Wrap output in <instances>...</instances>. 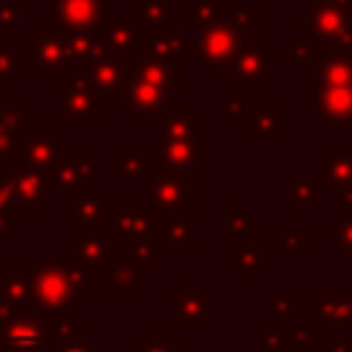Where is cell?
<instances>
[{
  "mask_svg": "<svg viewBox=\"0 0 352 352\" xmlns=\"http://www.w3.org/2000/svg\"><path fill=\"white\" fill-rule=\"evenodd\" d=\"M88 283L85 275L72 256L55 253L47 256V267H30V292H33V308L41 316H63L72 308L82 302Z\"/></svg>",
  "mask_w": 352,
  "mask_h": 352,
  "instance_id": "1",
  "label": "cell"
},
{
  "mask_svg": "<svg viewBox=\"0 0 352 352\" xmlns=\"http://www.w3.org/2000/svg\"><path fill=\"white\" fill-rule=\"evenodd\" d=\"M60 129H91L110 113V102L94 85L85 66L72 63L60 77Z\"/></svg>",
  "mask_w": 352,
  "mask_h": 352,
  "instance_id": "2",
  "label": "cell"
},
{
  "mask_svg": "<svg viewBox=\"0 0 352 352\" xmlns=\"http://www.w3.org/2000/svg\"><path fill=\"white\" fill-rule=\"evenodd\" d=\"M248 30L236 22H231L223 11H217V16L198 30L195 36V60L201 66H209V77L212 80H223L231 77V66L234 58L239 52V47L245 44Z\"/></svg>",
  "mask_w": 352,
  "mask_h": 352,
  "instance_id": "3",
  "label": "cell"
},
{
  "mask_svg": "<svg viewBox=\"0 0 352 352\" xmlns=\"http://www.w3.org/2000/svg\"><path fill=\"white\" fill-rule=\"evenodd\" d=\"M151 157V170H168L182 176H195L198 168L209 165L212 160V135L198 126V132L176 140H151L146 146Z\"/></svg>",
  "mask_w": 352,
  "mask_h": 352,
  "instance_id": "4",
  "label": "cell"
},
{
  "mask_svg": "<svg viewBox=\"0 0 352 352\" xmlns=\"http://www.w3.org/2000/svg\"><path fill=\"white\" fill-rule=\"evenodd\" d=\"M146 187H148V204L157 209L160 217L195 220V206H198L195 176L151 170L146 176Z\"/></svg>",
  "mask_w": 352,
  "mask_h": 352,
  "instance_id": "5",
  "label": "cell"
},
{
  "mask_svg": "<svg viewBox=\"0 0 352 352\" xmlns=\"http://www.w3.org/2000/svg\"><path fill=\"white\" fill-rule=\"evenodd\" d=\"M88 289H107L113 267H116V242L104 228H74V248H72Z\"/></svg>",
  "mask_w": 352,
  "mask_h": 352,
  "instance_id": "6",
  "label": "cell"
},
{
  "mask_svg": "<svg viewBox=\"0 0 352 352\" xmlns=\"http://www.w3.org/2000/svg\"><path fill=\"white\" fill-rule=\"evenodd\" d=\"M297 28L324 44L352 50V0H308V14L297 16Z\"/></svg>",
  "mask_w": 352,
  "mask_h": 352,
  "instance_id": "7",
  "label": "cell"
},
{
  "mask_svg": "<svg viewBox=\"0 0 352 352\" xmlns=\"http://www.w3.org/2000/svg\"><path fill=\"white\" fill-rule=\"evenodd\" d=\"M50 187L66 204L96 190V157L94 154H77L72 140H66L63 151L58 154L55 165L50 168Z\"/></svg>",
  "mask_w": 352,
  "mask_h": 352,
  "instance_id": "8",
  "label": "cell"
},
{
  "mask_svg": "<svg viewBox=\"0 0 352 352\" xmlns=\"http://www.w3.org/2000/svg\"><path fill=\"white\" fill-rule=\"evenodd\" d=\"M55 319L41 314H14L0 324V341L8 352H52L58 346Z\"/></svg>",
  "mask_w": 352,
  "mask_h": 352,
  "instance_id": "9",
  "label": "cell"
},
{
  "mask_svg": "<svg viewBox=\"0 0 352 352\" xmlns=\"http://www.w3.org/2000/svg\"><path fill=\"white\" fill-rule=\"evenodd\" d=\"M0 179L8 184L11 201L22 214L41 217L47 212V190H50V173L36 170L25 165L19 157L0 165Z\"/></svg>",
  "mask_w": 352,
  "mask_h": 352,
  "instance_id": "10",
  "label": "cell"
},
{
  "mask_svg": "<svg viewBox=\"0 0 352 352\" xmlns=\"http://www.w3.org/2000/svg\"><path fill=\"white\" fill-rule=\"evenodd\" d=\"M234 88L253 94L272 88V41L270 38H245L231 66Z\"/></svg>",
  "mask_w": 352,
  "mask_h": 352,
  "instance_id": "11",
  "label": "cell"
},
{
  "mask_svg": "<svg viewBox=\"0 0 352 352\" xmlns=\"http://www.w3.org/2000/svg\"><path fill=\"white\" fill-rule=\"evenodd\" d=\"M107 16V0H55L50 6L44 28L69 38L77 33L99 30Z\"/></svg>",
  "mask_w": 352,
  "mask_h": 352,
  "instance_id": "12",
  "label": "cell"
},
{
  "mask_svg": "<svg viewBox=\"0 0 352 352\" xmlns=\"http://www.w3.org/2000/svg\"><path fill=\"white\" fill-rule=\"evenodd\" d=\"M157 226H160V214L151 204H121V206H110L104 231L113 236L118 248L138 236L157 234Z\"/></svg>",
  "mask_w": 352,
  "mask_h": 352,
  "instance_id": "13",
  "label": "cell"
},
{
  "mask_svg": "<svg viewBox=\"0 0 352 352\" xmlns=\"http://www.w3.org/2000/svg\"><path fill=\"white\" fill-rule=\"evenodd\" d=\"M308 104H311L314 116L319 121H324L327 126H333V129L352 126V88L314 80V85L308 91Z\"/></svg>",
  "mask_w": 352,
  "mask_h": 352,
  "instance_id": "14",
  "label": "cell"
},
{
  "mask_svg": "<svg viewBox=\"0 0 352 352\" xmlns=\"http://www.w3.org/2000/svg\"><path fill=\"white\" fill-rule=\"evenodd\" d=\"M33 44V74L38 80H50V77H60L69 66H72V52H69V41L58 33H52L50 28H38L30 38Z\"/></svg>",
  "mask_w": 352,
  "mask_h": 352,
  "instance_id": "15",
  "label": "cell"
},
{
  "mask_svg": "<svg viewBox=\"0 0 352 352\" xmlns=\"http://www.w3.org/2000/svg\"><path fill=\"white\" fill-rule=\"evenodd\" d=\"M99 38L104 44L107 52L124 58V60H135L140 52H143V38H146V30L140 28L138 16L135 14H126V16H107L104 25L99 28Z\"/></svg>",
  "mask_w": 352,
  "mask_h": 352,
  "instance_id": "16",
  "label": "cell"
},
{
  "mask_svg": "<svg viewBox=\"0 0 352 352\" xmlns=\"http://www.w3.org/2000/svg\"><path fill=\"white\" fill-rule=\"evenodd\" d=\"M36 107L33 104H8L0 107V165L19 157L22 143L33 132Z\"/></svg>",
  "mask_w": 352,
  "mask_h": 352,
  "instance_id": "17",
  "label": "cell"
},
{
  "mask_svg": "<svg viewBox=\"0 0 352 352\" xmlns=\"http://www.w3.org/2000/svg\"><path fill=\"white\" fill-rule=\"evenodd\" d=\"M85 69H88L94 85L104 94V99L110 104L121 102L124 91L132 82V63L124 60V58H118V55H113V52H107V50L102 55H96Z\"/></svg>",
  "mask_w": 352,
  "mask_h": 352,
  "instance_id": "18",
  "label": "cell"
},
{
  "mask_svg": "<svg viewBox=\"0 0 352 352\" xmlns=\"http://www.w3.org/2000/svg\"><path fill=\"white\" fill-rule=\"evenodd\" d=\"M319 336H322V322L311 314V316H300L297 327L275 324V330H264L261 333V346L275 349V352H308V346Z\"/></svg>",
  "mask_w": 352,
  "mask_h": 352,
  "instance_id": "19",
  "label": "cell"
},
{
  "mask_svg": "<svg viewBox=\"0 0 352 352\" xmlns=\"http://www.w3.org/2000/svg\"><path fill=\"white\" fill-rule=\"evenodd\" d=\"M132 77L154 82V85L176 94V91L184 88V60H168V58H160V55L140 52L132 60Z\"/></svg>",
  "mask_w": 352,
  "mask_h": 352,
  "instance_id": "20",
  "label": "cell"
},
{
  "mask_svg": "<svg viewBox=\"0 0 352 352\" xmlns=\"http://www.w3.org/2000/svg\"><path fill=\"white\" fill-rule=\"evenodd\" d=\"M212 319V300L198 289L195 280H187L182 292L173 294V327H206Z\"/></svg>",
  "mask_w": 352,
  "mask_h": 352,
  "instance_id": "21",
  "label": "cell"
},
{
  "mask_svg": "<svg viewBox=\"0 0 352 352\" xmlns=\"http://www.w3.org/2000/svg\"><path fill=\"white\" fill-rule=\"evenodd\" d=\"M146 289V267L138 264L126 250L118 248L116 253V267L107 283V294L113 302H132L138 292Z\"/></svg>",
  "mask_w": 352,
  "mask_h": 352,
  "instance_id": "22",
  "label": "cell"
},
{
  "mask_svg": "<svg viewBox=\"0 0 352 352\" xmlns=\"http://www.w3.org/2000/svg\"><path fill=\"white\" fill-rule=\"evenodd\" d=\"M248 140H283L286 138V104L283 102H253L248 110Z\"/></svg>",
  "mask_w": 352,
  "mask_h": 352,
  "instance_id": "23",
  "label": "cell"
},
{
  "mask_svg": "<svg viewBox=\"0 0 352 352\" xmlns=\"http://www.w3.org/2000/svg\"><path fill=\"white\" fill-rule=\"evenodd\" d=\"M170 91L154 85V82H146V80H138L132 77L129 88L124 91L121 96V113L124 116H151V113H162L168 104H170Z\"/></svg>",
  "mask_w": 352,
  "mask_h": 352,
  "instance_id": "24",
  "label": "cell"
},
{
  "mask_svg": "<svg viewBox=\"0 0 352 352\" xmlns=\"http://www.w3.org/2000/svg\"><path fill=\"white\" fill-rule=\"evenodd\" d=\"M63 146H66V140L60 138V129H33L19 148V160L36 170L50 173V168L55 165Z\"/></svg>",
  "mask_w": 352,
  "mask_h": 352,
  "instance_id": "25",
  "label": "cell"
},
{
  "mask_svg": "<svg viewBox=\"0 0 352 352\" xmlns=\"http://www.w3.org/2000/svg\"><path fill=\"white\" fill-rule=\"evenodd\" d=\"M314 80L352 88V50L319 41V55L314 60Z\"/></svg>",
  "mask_w": 352,
  "mask_h": 352,
  "instance_id": "26",
  "label": "cell"
},
{
  "mask_svg": "<svg viewBox=\"0 0 352 352\" xmlns=\"http://www.w3.org/2000/svg\"><path fill=\"white\" fill-rule=\"evenodd\" d=\"M322 187L341 198L352 190V140H338L333 151L322 157Z\"/></svg>",
  "mask_w": 352,
  "mask_h": 352,
  "instance_id": "27",
  "label": "cell"
},
{
  "mask_svg": "<svg viewBox=\"0 0 352 352\" xmlns=\"http://www.w3.org/2000/svg\"><path fill=\"white\" fill-rule=\"evenodd\" d=\"M311 308L322 324L352 327V292H314Z\"/></svg>",
  "mask_w": 352,
  "mask_h": 352,
  "instance_id": "28",
  "label": "cell"
},
{
  "mask_svg": "<svg viewBox=\"0 0 352 352\" xmlns=\"http://www.w3.org/2000/svg\"><path fill=\"white\" fill-rule=\"evenodd\" d=\"M33 44L22 38L0 36V91H8V85L22 77L25 66H30Z\"/></svg>",
  "mask_w": 352,
  "mask_h": 352,
  "instance_id": "29",
  "label": "cell"
},
{
  "mask_svg": "<svg viewBox=\"0 0 352 352\" xmlns=\"http://www.w3.org/2000/svg\"><path fill=\"white\" fill-rule=\"evenodd\" d=\"M143 52L160 55V58H168V60H184L187 52H195V38H187L184 33H179L173 28H160V30L146 33Z\"/></svg>",
  "mask_w": 352,
  "mask_h": 352,
  "instance_id": "30",
  "label": "cell"
},
{
  "mask_svg": "<svg viewBox=\"0 0 352 352\" xmlns=\"http://www.w3.org/2000/svg\"><path fill=\"white\" fill-rule=\"evenodd\" d=\"M72 223L74 228H104L107 214H110V195L107 190H91L72 201Z\"/></svg>",
  "mask_w": 352,
  "mask_h": 352,
  "instance_id": "31",
  "label": "cell"
},
{
  "mask_svg": "<svg viewBox=\"0 0 352 352\" xmlns=\"http://www.w3.org/2000/svg\"><path fill=\"white\" fill-rule=\"evenodd\" d=\"M198 132V104L195 102H182V104H168L160 113V135L162 140H176Z\"/></svg>",
  "mask_w": 352,
  "mask_h": 352,
  "instance_id": "32",
  "label": "cell"
},
{
  "mask_svg": "<svg viewBox=\"0 0 352 352\" xmlns=\"http://www.w3.org/2000/svg\"><path fill=\"white\" fill-rule=\"evenodd\" d=\"M195 220H184V217H160L157 226V239L160 248L165 253H195V236H192Z\"/></svg>",
  "mask_w": 352,
  "mask_h": 352,
  "instance_id": "33",
  "label": "cell"
},
{
  "mask_svg": "<svg viewBox=\"0 0 352 352\" xmlns=\"http://www.w3.org/2000/svg\"><path fill=\"white\" fill-rule=\"evenodd\" d=\"M322 179H286L283 182V201L289 206H297L300 214H308L311 204L322 201Z\"/></svg>",
  "mask_w": 352,
  "mask_h": 352,
  "instance_id": "34",
  "label": "cell"
},
{
  "mask_svg": "<svg viewBox=\"0 0 352 352\" xmlns=\"http://www.w3.org/2000/svg\"><path fill=\"white\" fill-rule=\"evenodd\" d=\"M267 264H270V256L258 253V239H250V236L234 239V272H236V278H253Z\"/></svg>",
  "mask_w": 352,
  "mask_h": 352,
  "instance_id": "35",
  "label": "cell"
},
{
  "mask_svg": "<svg viewBox=\"0 0 352 352\" xmlns=\"http://www.w3.org/2000/svg\"><path fill=\"white\" fill-rule=\"evenodd\" d=\"M324 236L352 264V198H338V204H336V226L327 228Z\"/></svg>",
  "mask_w": 352,
  "mask_h": 352,
  "instance_id": "36",
  "label": "cell"
},
{
  "mask_svg": "<svg viewBox=\"0 0 352 352\" xmlns=\"http://www.w3.org/2000/svg\"><path fill=\"white\" fill-rule=\"evenodd\" d=\"M223 239H239V236H250L258 239V220L248 214L245 204H223Z\"/></svg>",
  "mask_w": 352,
  "mask_h": 352,
  "instance_id": "37",
  "label": "cell"
},
{
  "mask_svg": "<svg viewBox=\"0 0 352 352\" xmlns=\"http://www.w3.org/2000/svg\"><path fill=\"white\" fill-rule=\"evenodd\" d=\"M107 170L113 179H146L151 173V157L146 154H110L107 160Z\"/></svg>",
  "mask_w": 352,
  "mask_h": 352,
  "instance_id": "38",
  "label": "cell"
},
{
  "mask_svg": "<svg viewBox=\"0 0 352 352\" xmlns=\"http://www.w3.org/2000/svg\"><path fill=\"white\" fill-rule=\"evenodd\" d=\"M223 110H220V124L226 129H245L248 126V110H250V102H248V94L239 91V88H228L223 91Z\"/></svg>",
  "mask_w": 352,
  "mask_h": 352,
  "instance_id": "39",
  "label": "cell"
},
{
  "mask_svg": "<svg viewBox=\"0 0 352 352\" xmlns=\"http://www.w3.org/2000/svg\"><path fill=\"white\" fill-rule=\"evenodd\" d=\"M170 3L173 0H135V16L146 33L160 30V28H173L170 25Z\"/></svg>",
  "mask_w": 352,
  "mask_h": 352,
  "instance_id": "40",
  "label": "cell"
},
{
  "mask_svg": "<svg viewBox=\"0 0 352 352\" xmlns=\"http://www.w3.org/2000/svg\"><path fill=\"white\" fill-rule=\"evenodd\" d=\"M319 55V38H289L283 41V63L286 66H314Z\"/></svg>",
  "mask_w": 352,
  "mask_h": 352,
  "instance_id": "41",
  "label": "cell"
},
{
  "mask_svg": "<svg viewBox=\"0 0 352 352\" xmlns=\"http://www.w3.org/2000/svg\"><path fill=\"white\" fill-rule=\"evenodd\" d=\"M220 6H223V0H190V3H184V25H187V30L198 33L201 28H206L217 16Z\"/></svg>",
  "mask_w": 352,
  "mask_h": 352,
  "instance_id": "42",
  "label": "cell"
},
{
  "mask_svg": "<svg viewBox=\"0 0 352 352\" xmlns=\"http://www.w3.org/2000/svg\"><path fill=\"white\" fill-rule=\"evenodd\" d=\"M121 250H126L138 264H143V267H154L157 261H160V256H162V248H160V239H157V234H148V236H138V239H132V242H126V245H118Z\"/></svg>",
  "mask_w": 352,
  "mask_h": 352,
  "instance_id": "43",
  "label": "cell"
},
{
  "mask_svg": "<svg viewBox=\"0 0 352 352\" xmlns=\"http://www.w3.org/2000/svg\"><path fill=\"white\" fill-rule=\"evenodd\" d=\"M135 352H184V346L170 336V330L151 327L146 338L135 341Z\"/></svg>",
  "mask_w": 352,
  "mask_h": 352,
  "instance_id": "44",
  "label": "cell"
},
{
  "mask_svg": "<svg viewBox=\"0 0 352 352\" xmlns=\"http://www.w3.org/2000/svg\"><path fill=\"white\" fill-rule=\"evenodd\" d=\"M308 239L311 234L305 228L294 231V228H278L272 231V253H286V250H300V253H308Z\"/></svg>",
  "mask_w": 352,
  "mask_h": 352,
  "instance_id": "45",
  "label": "cell"
},
{
  "mask_svg": "<svg viewBox=\"0 0 352 352\" xmlns=\"http://www.w3.org/2000/svg\"><path fill=\"white\" fill-rule=\"evenodd\" d=\"M25 11L14 0H0V36H8L14 28H19Z\"/></svg>",
  "mask_w": 352,
  "mask_h": 352,
  "instance_id": "46",
  "label": "cell"
},
{
  "mask_svg": "<svg viewBox=\"0 0 352 352\" xmlns=\"http://www.w3.org/2000/svg\"><path fill=\"white\" fill-rule=\"evenodd\" d=\"M294 302H297V294H294V292H286V294L272 297V322L280 324V322L294 311Z\"/></svg>",
  "mask_w": 352,
  "mask_h": 352,
  "instance_id": "47",
  "label": "cell"
},
{
  "mask_svg": "<svg viewBox=\"0 0 352 352\" xmlns=\"http://www.w3.org/2000/svg\"><path fill=\"white\" fill-rule=\"evenodd\" d=\"M52 352H96L94 346H88L82 338H77V341H66V344H58Z\"/></svg>",
  "mask_w": 352,
  "mask_h": 352,
  "instance_id": "48",
  "label": "cell"
},
{
  "mask_svg": "<svg viewBox=\"0 0 352 352\" xmlns=\"http://www.w3.org/2000/svg\"><path fill=\"white\" fill-rule=\"evenodd\" d=\"M324 352H352V341H324Z\"/></svg>",
  "mask_w": 352,
  "mask_h": 352,
  "instance_id": "49",
  "label": "cell"
},
{
  "mask_svg": "<svg viewBox=\"0 0 352 352\" xmlns=\"http://www.w3.org/2000/svg\"><path fill=\"white\" fill-rule=\"evenodd\" d=\"M33 3H38V6H52L55 0H33Z\"/></svg>",
  "mask_w": 352,
  "mask_h": 352,
  "instance_id": "50",
  "label": "cell"
},
{
  "mask_svg": "<svg viewBox=\"0 0 352 352\" xmlns=\"http://www.w3.org/2000/svg\"><path fill=\"white\" fill-rule=\"evenodd\" d=\"M0 352H8V349H6V344H3V341H0Z\"/></svg>",
  "mask_w": 352,
  "mask_h": 352,
  "instance_id": "51",
  "label": "cell"
},
{
  "mask_svg": "<svg viewBox=\"0 0 352 352\" xmlns=\"http://www.w3.org/2000/svg\"><path fill=\"white\" fill-rule=\"evenodd\" d=\"M258 3H261V6H267V3H272V0H258Z\"/></svg>",
  "mask_w": 352,
  "mask_h": 352,
  "instance_id": "52",
  "label": "cell"
},
{
  "mask_svg": "<svg viewBox=\"0 0 352 352\" xmlns=\"http://www.w3.org/2000/svg\"><path fill=\"white\" fill-rule=\"evenodd\" d=\"M344 198H352V190H349V195H344Z\"/></svg>",
  "mask_w": 352,
  "mask_h": 352,
  "instance_id": "53",
  "label": "cell"
}]
</instances>
